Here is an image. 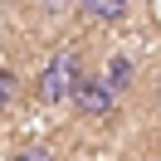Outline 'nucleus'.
<instances>
[{
  "mask_svg": "<svg viewBox=\"0 0 161 161\" xmlns=\"http://www.w3.org/2000/svg\"><path fill=\"white\" fill-rule=\"evenodd\" d=\"M69 108L83 122H108V117H117V88L108 83L103 69H83L78 83H73V93H69Z\"/></svg>",
  "mask_w": 161,
  "mask_h": 161,
  "instance_id": "f257e3e1",
  "label": "nucleus"
},
{
  "mask_svg": "<svg viewBox=\"0 0 161 161\" xmlns=\"http://www.w3.org/2000/svg\"><path fill=\"white\" fill-rule=\"evenodd\" d=\"M78 73H83V54H78V49H59V54H49V59H44V69H39V78H34L39 103H49V108L69 103V93H73V83H78Z\"/></svg>",
  "mask_w": 161,
  "mask_h": 161,
  "instance_id": "f03ea898",
  "label": "nucleus"
},
{
  "mask_svg": "<svg viewBox=\"0 0 161 161\" xmlns=\"http://www.w3.org/2000/svg\"><path fill=\"white\" fill-rule=\"evenodd\" d=\"M83 10V20H93V25H117L122 15L132 10V0H73Z\"/></svg>",
  "mask_w": 161,
  "mask_h": 161,
  "instance_id": "7ed1b4c3",
  "label": "nucleus"
},
{
  "mask_svg": "<svg viewBox=\"0 0 161 161\" xmlns=\"http://www.w3.org/2000/svg\"><path fill=\"white\" fill-rule=\"evenodd\" d=\"M15 98H20V78H15V69H5V64H0V112H10Z\"/></svg>",
  "mask_w": 161,
  "mask_h": 161,
  "instance_id": "20e7f679",
  "label": "nucleus"
},
{
  "mask_svg": "<svg viewBox=\"0 0 161 161\" xmlns=\"http://www.w3.org/2000/svg\"><path fill=\"white\" fill-rule=\"evenodd\" d=\"M103 73H108V83H112L117 93H122V88H132V59H112Z\"/></svg>",
  "mask_w": 161,
  "mask_h": 161,
  "instance_id": "39448f33",
  "label": "nucleus"
},
{
  "mask_svg": "<svg viewBox=\"0 0 161 161\" xmlns=\"http://www.w3.org/2000/svg\"><path fill=\"white\" fill-rule=\"evenodd\" d=\"M15 161H54V151L44 147V142H30V147H20V151H15Z\"/></svg>",
  "mask_w": 161,
  "mask_h": 161,
  "instance_id": "423d86ee",
  "label": "nucleus"
}]
</instances>
